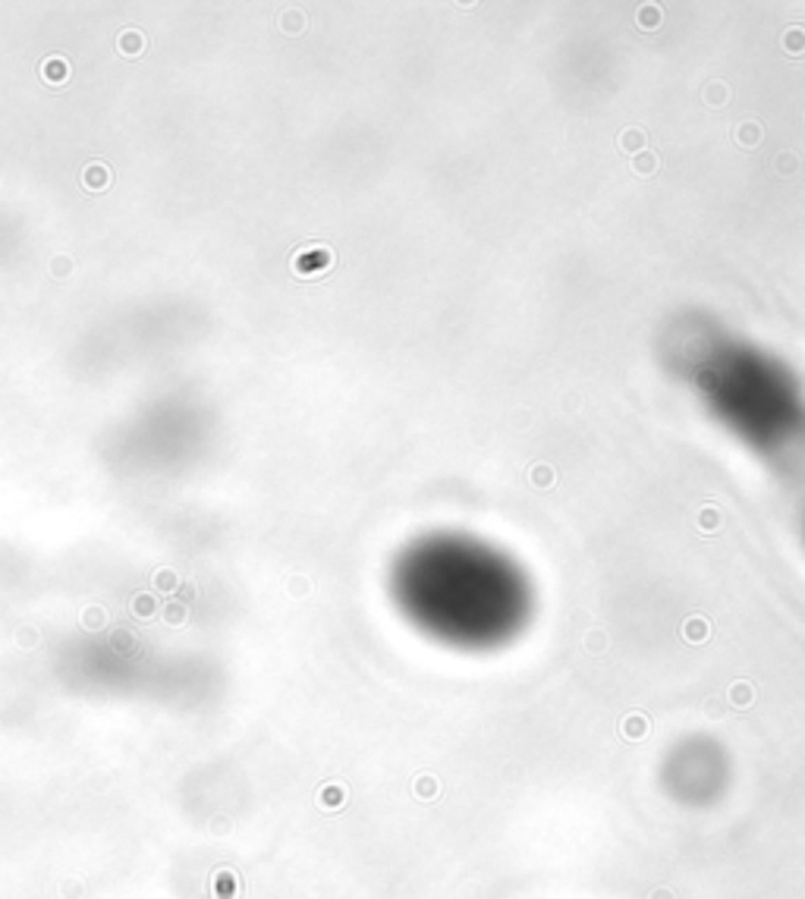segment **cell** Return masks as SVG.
I'll use <instances>...</instances> for the list:
<instances>
[{
	"instance_id": "6da1fadb",
	"label": "cell",
	"mask_w": 805,
	"mask_h": 899,
	"mask_svg": "<svg viewBox=\"0 0 805 899\" xmlns=\"http://www.w3.org/2000/svg\"><path fill=\"white\" fill-rule=\"evenodd\" d=\"M393 597L415 629L466 651L507 645L532 616L519 563L463 535L413 541L393 566Z\"/></svg>"
},
{
	"instance_id": "7a4b0ae2",
	"label": "cell",
	"mask_w": 805,
	"mask_h": 899,
	"mask_svg": "<svg viewBox=\"0 0 805 899\" xmlns=\"http://www.w3.org/2000/svg\"><path fill=\"white\" fill-rule=\"evenodd\" d=\"M704 396L714 412L730 422L739 437H748L755 447L777 450L783 437H796L802 418L799 396L783 368L746 349H730L727 359H711L702 378Z\"/></svg>"
},
{
	"instance_id": "3957f363",
	"label": "cell",
	"mask_w": 805,
	"mask_h": 899,
	"mask_svg": "<svg viewBox=\"0 0 805 899\" xmlns=\"http://www.w3.org/2000/svg\"><path fill=\"white\" fill-rule=\"evenodd\" d=\"M664 780L683 802L698 805L723 786V758L708 742H686L664 767Z\"/></svg>"
},
{
	"instance_id": "277c9868",
	"label": "cell",
	"mask_w": 805,
	"mask_h": 899,
	"mask_svg": "<svg viewBox=\"0 0 805 899\" xmlns=\"http://www.w3.org/2000/svg\"><path fill=\"white\" fill-rule=\"evenodd\" d=\"M41 76H45L47 82H64V79L70 76V66H66L64 57H51V60H45V66H41Z\"/></svg>"
},
{
	"instance_id": "5b68a950",
	"label": "cell",
	"mask_w": 805,
	"mask_h": 899,
	"mask_svg": "<svg viewBox=\"0 0 805 899\" xmlns=\"http://www.w3.org/2000/svg\"><path fill=\"white\" fill-rule=\"evenodd\" d=\"M82 183L89 186V189H104V186L110 183V170L104 164H89V170H85Z\"/></svg>"
},
{
	"instance_id": "8992f818",
	"label": "cell",
	"mask_w": 805,
	"mask_h": 899,
	"mask_svg": "<svg viewBox=\"0 0 805 899\" xmlns=\"http://www.w3.org/2000/svg\"><path fill=\"white\" fill-rule=\"evenodd\" d=\"M120 51H123V54H139V51H142V35H139V32H126V35H120Z\"/></svg>"
}]
</instances>
